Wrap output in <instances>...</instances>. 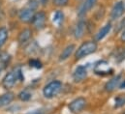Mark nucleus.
I'll return each mask as SVG.
<instances>
[{
  "label": "nucleus",
  "instance_id": "f257e3e1",
  "mask_svg": "<svg viewBox=\"0 0 125 114\" xmlns=\"http://www.w3.org/2000/svg\"><path fill=\"white\" fill-rule=\"evenodd\" d=\"M19 79L21 81H23V79H24V77L22 76V74H21V70L20 68L14 69L13 71L9 72L3 78L2 85L6 90H10L16 85V83Z\"/></svg>",
  "mask_w": 125,
  "mask_h": 114
},
{
  "label": "nucleus",
  "instance_id": "f03ea898",
  "mask_svg": "<svg viewBox=\"0 0 125 114\" xmlns=\"http://www.w3.org/2000/svg\"><path fill=\"white\" fill-rule=\"evenodd\" d=\"M97 49V44L93 41H87L81 45V47L76 51V59H82L83 57L87 56L89 54H92Z\"/></svg>",
  "mask_w": 125,
  "mask_h": 114
},
{
  "label": "nucleus",
  "instance_id": "7ed1b4c3",
  "mask_svg": "<svg viewBox=\"0 0 125 114\" xmlns=\"http://www.w3.org/2000/svg\"><path fill=\"white\" fill-rule=\"evenodd\" d=\"M62 88V83L58 80H53L52 82H50L49 84L44 87L43 89V94L45 96V98L47 99H52L53 97H55L61 90Z\"/></svg>",
  "mask_w": 125,
  "mask_h": 114
},
{
  "label": "nucleus",
  "instance_id": "20e7f679",
  "mask_svg": "<svg viewBox=\"0 0 125 114\" xmlns=\"http://www.w3.org/2000/svg\"><path fill=\"white\" fill-rule=\"evenodd\" d=\"M94 73L97 76H109V75H111L113 73V69L111 68L109 62H107L105 60H102V61H99V62H97L95 64Z\"/></svg>",
  "mask_w": 125,
  "mask_h": 114
},
{
  "label": "nucleus",
  "instance_id": "39448f33",
  "mask_svg": "<svg viewBox=\"0 0 125 114\" xmlns=\"http://www.w3.org/2000/svg\"><path fill=\"white\" fill-rule=\"evenodd\" d=\"M86 105V101L84 98L83 97H79L77 99H75L74 101H72L69 104V109L72 113L74 114H78L80 113L81 111L83 110V108L85 107Z\"/></svg>",
  "mask_w": 125,
  "mask_h": 114
},
{
  "label": "nucleus",
  "instance_id": "423d86ee",
  "mask_svg": "<svg viewBox=\"0 0 125 114\" xmlns=\"http://www.w3.org/2000/svg\"><path fill=\"white\" fill-rule=\"evenodd\" d=\"M34 16H35L34 9L28 7V8L22 9V10L20 12V14H19V19H20V20H21V22L29 23V22H32Z\"/></svg>",
  "mask_w": 125,
  "mask_h": 114
},
{
  "label": "nucleus",
  "instance_id": "0eeeda50",
  "mask_svg": "<svg viewBox=\"0 0 125 114\" xmlns=\"http://www.w3.org/2000/svg\"><path fill=\"white\" fill-rule=\"evenodd\" d=\"M46 21H47V16L44 12H39L37 14H35L32 23L34 25V27L38 30H41L45 27L46 25Z\"/></svg>",
  "mask_w": 125,
  "mask_h": 114
},
{
  "label": "nucleus",
  "instance_id": "6e6552de",
  "mask_svg": "<svg viewBox=\"0 0 125 114\" xmlns=\"http://www.w3.org/2000/svg\"><path fill=\"white\" fill-rule=\"evenodd\" d=\"M87 76V70L83 66H78L73 74V79L75 82H82Z\"/></svg>",
  "mask_w": 125,
  "mask_h": 114
},
{
  "label": "nucleus",
  "instance_id": "1a4fd4ad",
  "mask_svg": "<svg viewBox=\"0 0 125 114\" xmlns=\"http://www.w3.org/2000/svg\"><path fill=\"white\" fill-rule=\"evenodd\" d=\"M125 11V4L122 1H119V2H116L112 10V13H111V18L112 19H119Z\"/></svg>",
  "mask_w": 125,
  "mask_h": 114
},
{
  "label": "nucleus",
  "instance_id": "9d476101",
  "mask_svg": "<svg viewBox=\"0 0 125 114\" xmlns=\"http://www.w3.org/2000/svg\"><path fill=\"white\" fill-rule=\"evenodd\" d=\"M121 77H122L121 75H117V76H114L112 79H110V80L106 83V85H105V90H106L107 92H113V91H115L117 87H119V84H120V82H121Z\"/></svg>",
  "mask_w": 125,
  "mask_h": 114
},
{
  "label": "nucleus",
  "instance_id": "9b49d317",
  "mask_svg": "<svg viewBox=\"0 0 125 114\" xmlns=\"http://www.w3.org/2000/svg\"><path fill=\"white\" fill-rule=\"evenodd\" d=\"M32 37V31L31 29L29 28H25L23 30H21L19 34V38H18V41H19V44L20 45H24L26 44L27 42H29V40L31 39Z\"/></svg>",
  "mask_w": 125,
  "mask_h": 114
},
{
  "label": "nucleus",
  "instance_id": "f8f14e48",
  "mask_svg": "<svg viewBox=\"0 0 125 114\" xmlns=\"http://www.w3.org/2000/svg\"><path fill=\"white\" fill-rule=\"evenodd\" d=\"M86 29V23L83 20H81L78 22V24L76 25V27L74 29V37L76 39H81L85 32Z\"/></svg>",
  "mask_w": 125,
  "mask_h": 114
},
{
  "label": "nucleus",
  "instance_id": "ddd939ff",
  "mask_svg": "<svg viewBox=\"0 0 125 114\" xmlns=\"http://www.w3.org/2000/svg\"><path fill=\"white\" fill-rule=\"evenodd\" d=\"M14 98H15V96H14V94L11 93V92H8V93H6V94L0 96V108L6 106V105H8V104H10L13 102Z\"/></svg>",
  "mask_w": 125,
  "mask_h": 114
},
{
  "label": "nucleus",
  "instance_id": "4468645a",
  "mask_svg": "<svg viewBox=\"0 0 125 114\" xmlns=\"http://www.w3.org/2000/svg\"><path fill=\"white\" fill-rule=\"evenodd\" d=\"M97 0H85V2L82 5L81 9H80V12H79V15L80 16H83V15H85V13L87 11H89L90 9H92L95 4H96Z\"/></svg>",
  "mask_w": 125,
  "mask_h": 114
},
{
  "label": "nucleus",
  "instance_id": "2eb2a0df",
  "mask_svg": "<svg viewBox=\"0 0 125 114\" xmlns=\"http://www.w3.org/2000/svg\"><path fill=\"white\" fill-rule=\"evenodd\" d=\"M75 48H76V47H75V45H73V44L67 46V47L63 49L62 52H61V54H60V56H59V60H60V61H65V60H67L69 57L71 56V54L74 52Z\"/></svg>",
  "mask_w": 125,
  "mask_h": 114
},
{
  "label": "nucleus",
  "instance_id": "dca6fc26",
  "mask_svg": "<svg viewBox=\"0 0 125 114\" xmlns=\"http://www.w3.org/2000/svg\"><path fill=\"white\" fill-rule=\"evenodd\" d=\"M111 29H112V24L109 22V23H107L105 26H103L102 28L98 31V33L96 34V40L97 41H101L102 39H104L110 33Z\"/></svg>",
  "mask_w": 125,
  "mask_h": 114
},
{
  "label": "nucleus",
  "instance_id": "f3484780",
  "mask_svg": "<svg viewBox=\"0 0 125 114\" xmlns=\"http://www.w3.org/2000/svg\"><path fill=\"white\" fill-rule=\"evenodd\" d=\"M11 56L8 53H2L0 55V71H2L10 62Z\"/></svg>",
  "mask_w": 125,
  "mask_h": 114
},
{
  "label": "nucleus",
  "instance_id": "a211bd4d",
  "mask_svg": "<svg viewBox=\"0 0 125 114\" xmlns=\"http://www.w3.org/2000/svg\"><path fill=\"white\" fill-rule=\"evenodd\" d=\"M63 19H64V14L61 11H56L52 16V21L56 25L61 24V22L63 21Z\"/></svg>",
  "mask_w": 125,
  "mask_h": 114
},
{
  "label": "nucleus",
  "instance_id": "6ab92c4d",
  "mask_svg": "<svg viewBox=\"0 0 125 114\" xmlns=\"http://www.w3.org/2000/svg\"><path fill=\"white\" fill-rule=\"evenodd\" d=\"M8 39V30L6 27H0V48L4 46Z\"/></svg>",
  "mask_w": 125,
  "mask_h": 114
},
{
  "label": "nucleus",
  "instance_id": "aec40b11",
  "mask_svg": "<svg viewBox=\"0 0 125 114\" xmlns=\"http://www.w3.org/2000/svg\"><path fill=\"white\" fill-rule=\"evenodd\" d=\"M18 97H19V99L21 100V101H22V102H27V101H29L30 99H31V93H29L28 91H26V90H24V91H21L19 95H18Z\"/></svg>",
  "mask_w": 125,
  "mask_h": 114
},
{
  "label": "nucleus",
  "instance_id": "412c9836",
  "mask_svg": "<svg viewBox=\"0 0 125 114\" xmlns=\"http://www.w3.org/2000/svg\"><path fill=\"white\" fill-rule=\"evenodd\" d=\"M125 104V98L122 96H118L115 98V107L116 108H119L121 106H123Z\"/></svg>",
  "mask_w": 125,
  "mask_h": 114
},
{
  "label": "nucleus",
  "instance_id": "4be33fe9",
  "mask_svg": "<svg viewBox=\"0 0 125 114\" xmlns=\"http://www.w3.org/2000/svg\"><path fill=\"white\" fill-rule=\"evenodd\" d=\"M29 65H30V67L36 68V69H41L42 68V63L38 59H31V60H29Z\"/></svg>",
  "mask_w": 125,
  "mask_h": 114
},
{
  "label": "nucleus",
  "instance_id": "5701e85b",
  "mask_svg": "<svg viewBox=\"0 0 125 114\" xmlns=\"http://www.w3.org/2000/svg\"><path fill=\"white\" fill-rule=\"evenodd\" d=\"M68 1H69V0H53L54 4H55L56 6H59V7H64V6H66V5L68 4Z\"/></svg>",
  "mask_w": 125,
  "mask_h": 114
},
{
  "label": "nucleus",
  "instance_id": "b1692460",
  "mask_svg": "<svg viewBox=\"0 0 125 114\" xmlns=\"http://www.w3.org/2000/svg\"><path fill=\"white\" fill-rule=\"evenodd\" d=\"M124 28H125V18L120 20V22H119L118 25H117V28L115 29V30H116V32H119L120 30H122V29H124Z\"/></svg>",
  "mask_w": 125,
  "mask_h": 114
},
{
  "label": "nucleus",
  "instance_id": "393cba45",
  "mask_svg": "<svg viewBox=\"0 0 125 114\" xmlns=\"http://www.w3.org/2000/svg\"><path fill=\"white\" fill-rule=\"evenodd\" d=\"M26 114H44V111L42 109H36V110H33V111H30Z\"/></svg>",
  "mask_w": 125,
  "mask_h": 114
},
{
  "label": "nucleus",
  "instance_id": "a878e982",
  "mask_svg": "<svg viewBox=\"0 0 125 114\" xmlns=\"http://www.w3.org/2000/svg\"><path fill=\"white\" fill-rule=\"evenodd\" d=\"M121 41L125 42V29L123 30V32H122V34H121Z\"/></svg>",
  "mask_w": 125,
  "mask_h": 114
},
{
  "label": "nucleus",
  "instance_id": "bb28decb",
  "mask_svg": "<svg viewBox=\"0 0 125 114\" xmlns=\"http://www.w3.org/2000/svg\"><path fill=\"white\" fill-rule=\"evenodd\" d=\"M119 88H120V89H123V88H125V82H124V81H123L122 83L120 82V84H119Z\"/></svg>",
  "mask_w": 125,
  "mask_h": 114
},
{
  "label": "nucleus",
  "instance_id": "cd10ccee",
  "mask_svg": "<svg viewBox=\"0 0 125 114\" xmlns=\"http://www.w3.org/2000/svg\"><path fill=\"white\" fill-rule=\"evenodd\" d=\"M40 1H41V3H42L43 5H46V4L48 3V1H49V0H40Z\"/></svg>",
  "mask_w": 125,
  "mask_h": 114
},
{
  "label": "nucleus",
  "instance_id": "c85d7f7f",
  "mask_svg": "<svg viewBox=\"0 0 125 114\" xmlns=\"http://www.w3.org/2000/svg\"><path fill=\"white\" fill-rule=\"evenodd\" d=\"M123 114H125V112H124V113H123Z\"/></svg>",
  "mask_w": 125,
  "mask_h": 114
}]
</instances>
